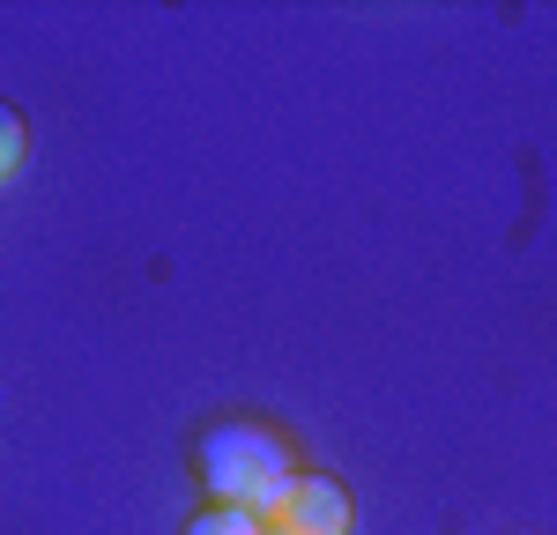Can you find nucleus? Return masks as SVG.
<instances>
[{"label":"nucleus","instance_id":"nucleus-3","mask_svg":"<svg viewBox=\"0 0 557 535\" xmlns=\"http://www.w3.org/2000/svg\"><path fill=\"white\" fill-rule=\"evenodd\" d=\"M186 535H268V521L260 513H238V506H209Z\"/></svg>","mask_w":557,"mask_h":535},{"label":"nucleus","instance_id":"nucleus-1","mask_svg":"<svg viewBox=\"0 0 557 535\" xmlns=\"http://www.w3.org/2000/svg\"><path fill=\"white\" fill-rule=\"evenodd\" d=\"M201 476H209L215 506H238V513L275 521L283 498L298 490V453L268 424H215L209 439H201Z\"/></svg>","mask_w":557,"mask_h":535},{"label":"nucleus","instance_id":"nucleus-4","mask_svg":"<svg viewBox=\"0 0 557 535\" xmlns=\"http://www.w3.org/2000/svg\"><path fill=\"white\" fill-rule=\"evenodd\" d=\"M23 149H30V127H23V112H15V104H0V178L23 172Z\"/></svg>","mask_w":557,"mask_h":535},{"label":"nucleus","instance_id":"nucleus-5","mask_svg":"<svg viewBox=\"0 0 557 535\" xmlns=\"http://www.w3.org/2000/svg\"><path fill=\"white\" fill-rule=\"evenodd\" d=\"M268 535H283V528H275V521H268Z\"/></svg>","mask_w":557,"mask_h":535},{"label":"nucleus","instance_id":"nucleus-2","mask_svg":"<svg viewBox=\"0 0 557 535\" xmlns=\"http://www.w3.org/2000/svg\"><path fill=\"white\" fill-rule=\"evenodd\" d=\"M349 490L327 484V476H298V490L283 498V513H275V528L283 535H349Z\"/></svg>","mask_w":557,"mask_h":535}]
</instances>
